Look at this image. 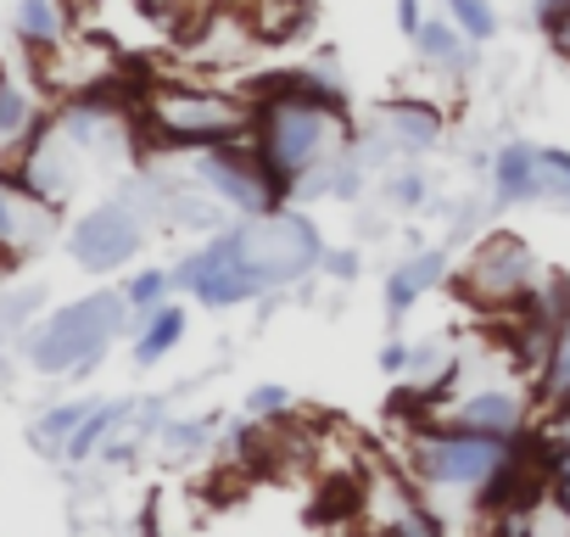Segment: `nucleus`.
Segmentation results:
<instances>
[{
	"label": "nucleus",
	"mask_w": 570,
	"mask_h": 537,
	"mask_svg": "<svg viewBox=\"0 0 570 537\" xmlns=\"http://www.w3.org/2000/svg\"><path fill=\"white\" fill-rule=\"evenodd\" d=\"M168 286H174V275H163V268H146V275H135L129 281V309H157L163 297H168Z\"/></svg>",
	"instance_id": "obj_25"
},
{
	"label": "nucleus",
	"mask_w": 570,
	"mask_h": 537,
	"mask_svg": "<svg viewBox=\"0 0 570 537\" xmlns=\"http://www.w3.org/2000/svg\"><path fill=\"white\" fill-rule=\"evenodd\" d=\"M40 124H46L40 101H35L23 85L0 79V174H12V168L23 163V152H29V140H35Z\"/></svg>",
	"instance_id": "obj_12"
},
{
	"label": "nucleus",
	"mask_w": 570,
	"mask_h": 537,
	"mask_svg": "<svg viewBox=\"0 0 570 537\" xmlns=\"http://www.w3.org/2000/svg\"><path fill=\"white\" fill-rule=\"evenodd\" d=\"M531 168H537V146L514 140L498 152V196L503 202H531Z\"/></svg>",
	"instance_id": "obj_17"
},
{
	"label": "nucleus",
	"mask_w": 570,
	"mask_h": 537,
	"mask_svg": "<svg viewBox=\"0 0 570 537\" xmlns=\"http://www.w3.org/2000/svg\"><path fill=\"white\" fill-rule=\"evenodd\" d=\"M257 46H292L314 23V0H235Z\"/></svg>",
	"instance_id": "obj_13"
},
{
	"label": "nucleus",
	"mask_w": 570,
	"mask_h": 537,
	"mask_svg": "<svg viewBox=\"0 0 570 537\" xmlns=\"http://www.w3.org/2000/svg\"><path fill=\"white\" fill-rule=\"evenodd\" d=\"M29 309H40V292H23V297H12V303H0V336H7V331H18Z\"/></svg>",
	"instance_id": "obj_28"
},
{
	"label": "nucleus",
	"mask_w": 570,
	"mask_h": 537,
	"mask_svg": "<svg viewBox=\"0 0 570 537\" xmlns=\"http://www.w3.org/2000/svg\"><path fill=\"white\" fill-rule=\"evenodd\" d=\"M18 35H23L29 46L62 40V12H57V0H23V7H18Z\"/></svg>",
	"instance_id": "obj_22"
},
{
	"label": "nucleus",
	"mask_w": 570,
	"mask_h": 537,
	"mask_svg": "<svg viewBox=\"0 0 570 537\" xmlns=\"http://www.w3.org/2000/svg\"><path fill=\"white\" fill-rule=\"evenodd\" d=\"M51 218H57V202L35 196L18 174H0V263L40 246L51 235Z\"/></svg>",
	"instance_id": "obj_10"
},
{
	"label": "nucleus",
	"mask_w": 570,
	"mask_h": 537,
	"mask_svg": "<svg viewBox=\"0 0 570 537\" xmlns=\"http://www.w3.org/2000/svg\"><path fill=\"white\" fill-rule=\"evenodd\" d=\"M118 420H124V403H96V409L79 420V431L68 437V459H90V453L101 448V437H107Z\"/></svg>",
	"instance_id": "obj_21"
},
{
	"label": "nucleus",
	"mask_w": 570,
	"mask_h": 537,
	"mask_svg": "<svg viewBox=\"0 0 570 537\" xmlns=\"http://www.w3.org/2000/svg\"><path fill=\"white\" fill-rule=\"evenodd\" d=\"M448 12H453V23H459L470 40H492V35H498V12L487 7V0H448Z\"/></svg>",
	"instance_id": "obj_23"
},
{
	"label": "nucleus",
	"mask_w": 570,
	"mask_h": 537,
	"mask_svg": "<svg viewBox=\"0 0 570 537\" xmlns=\"http://www.w3.org/2000/svg\"><path fill=\"white\" fill-rule=\"evenodd\" d=\"M537 286H542V268H537L531 246L520 235H509V230L487 235L470 252V263L459 268V297L475 303V309H487V314H503V309L525 303Z\"/></svg>",
	"instance_id": "obj_6"
},
{
	"label": "nucleus",
	"mask_w": 570,
	"mask_h": 537,
	"mask_svg": "<svg viewBox=\"0 0 570 537\" xmlns=\"http://www.w3.org/2000/svg\"><path fill=\"white\" fill-rule=\"evenodd\" d=\"M414 51H420V62H425V68H448V74L470 68L464 35H459L453 23H420V35H414Z\"/></svg>",
	"instance_id": "obj_16"
},
{
	"label": "nucleus",
	"mask_w": 570,
	"mask_h": 537,
	"mask_svg": "<svg viewBox=\"0 0 570 537\" xmlns=\"http://www.w3.org/2000/svg\"><path fill=\"white\" fill-rule=\"evenodd\" d=\"M514 437H492V431H470L453 420H420L403 442V459L414 470L420 487H464L475 492L503 459H509Z\"/></svg>",
	"instance_id": "obj_3"
},
{
	"label": "nucleus",
	"mask_w": 570,
	"mask_h": 537,
	"mask_svg": "<svg viewBox=\"0 0 570 537\" xmlns=\"http://www.w3.org/2000/svg\"><path fill=\"white\" fill-rule=\"evenodd\" d=\"M425 196V179H414V174H403V179H392V202H403V207H414Z\"/></svg>",
	"instance_id": "obj_30"
},
{
	"label": "nucleus",
	"mask_w": 570,
	"mask_h": 537,
	"mask_svg": "<svg viewBox=\"0 0 570 537\" xmlns=\"http://www.w3.org/2000/svg\"><path fill=\"white\" fill-rule=\"evenodd\" d=\"M442 275H448V257H442V252H420V257L397 263V275L386 281V309H392V314H409Z\"/></svg>",
	"instance_id": "obj_15"
},
{
	"label": "nucleus",
	"mask_w": 570,
	"mask_h": 537,
	"mask_svg": "<svg viewBox=\"0 0 570 537\" xmlns=\"http://www.w3.org/2000/svg\"><path fill=\"white\" fill-rule=\"evenodd\" d=\"M35 74H40V85L51 96L79 101V96H96V90L118 85V57L101 40H68V46L51 40V46H35Z\"/></svg>",
	"instance_id": "obj_8"
},
{
	"label": "nucleus",
	"mask_w": 570,
	"mask_h": 537,
	"mask_svg": "<svg viewBox=\"0 0 570 537\" xmlns=\"http://www.w3.org/2000/svg\"><path fill=\"white\" fill-rule=\"evenodd\" d=\"M252 140H257V157L268 163V174L285 185V196H292L308 168H320L342 152L347 113H342V101H325V96L268 90V96H257Z\"/></svg>",
	"instance_id": "obj_1"
},
{
	"label": "nucleus",
	"mask_w": 570,
	"mask_h": 537,
	"mask_svg": "<svg viewBox=\"0 0 570 537\" xmlns=\"http://www.w3.org/2000/svg\"><path fill=\"white\" fill-rule=\"evenodd\" d=\"M320 268H331L336 281H353V275H358V252H325Z\"/></svg>",
	"instance_id": "obj_29"
},
{
	"label": "nucleus",
	"mask_w": 570,
	"mask_h": 537,
	"mask_svg": "<svg viewBox=\"0 0 570 537\" xmlns=\"http://www.w3.org/2000/svg\"><path fill=\"white\" fill-rule=\"evenodd\" d=\"M409 359H414V348H403V342H392V348L381 353V364H386L392 375H403V370H409Z\"/></svg>",
	"instance_id": "obj_32"
},
{
	"label": "nucleus",
	"mask_w": 570,
	"mask_h": 537,
	"mask_svg": "<svg viewBox=\"0 0 570 537\" xmlns=\"http://www.w3.org/2000/svg\"><path fill=\"white\" fill-rule=\"evenodd\" d=\"M90 409H96V403H68V409H51V414L40 420V431H35V437H40V442H57V437H73V431H79V420H85Z\"/></svg>",
	"instance_id": "obj_26"
},
{
	"label": "nucleus",
	"mask_w": 570,
	"mask_h": 537,
	"mask_svg": "<svg viewBox=\"0 0 570 537\" xmlns=\"http://www.w3.org/2000/svg\"><path fill=\"white\" fill-rule=\"evenodd\" d=\"M285 403H292V392H285V387H257V392L246 398L252 420H279V414H285Z\"/></svg>",
	"instance_id": "obj_27"
},
{
	"label": "nucleus",
	"mask_w": 570,
	"mask_h": 537,
	"mask_svg": "<svg viewBox=\"0 0 570 537\" xmlns=\"http://www.w3.org/2000/svg\"><path fill=\"white\" fill-rule=\"evenodd\" d=\"M257 118L252 96L235 90H196V85H151L140 90L135 124L151 146H174V152H202L218 140H246Z\"/></svg>",
	"instance_id": "obj_2"
},
{
	"label": "nucleus",
	"mask_w": 570,
	"mask_h": 537,
	"mask_svg": "<svg viewBox=\"0 0 570 537\" xmlns=\"http://www.w3.org/2000/svg\"><path fill=\"white\" fill-rule=\"evenodd\" d=\"M397 23H403V35H409V40L420 35V23H425V18H420V0H397Z\"/></svg>",
	"instance_id": "obj_31"
},
{
	"label": "nucleus",
	"mask_w": 570,
	"mask_h": 537,
	"mask_svg": "<svg viewBox=\"0 0 570 537\" xmlns=\"http://www.w3.org/2000/svg\"><path fill=\"white\" fill-rule=\"evenodd\" d=\"M436 420H453V426H470V431H492V437H520L525 403L509 387H487V392H470V398L448 403V414H436Z\"/></svg>",
	"instance_id": "obj_11"
},
{
	"label": "nucleus",
	"mask_w": 570,
	"mask_h": 537,
	"mask_svg": "<svg viewBox=\"0 0 570 537\" xmlns=\"http://www.w3.org/2000/svg\"><path fill=\"white\" fill-rule=\"evenodd\" d=\"M235 252H240V263L252 268V275L263 281V292H274V286H292V281L314 275L320 257H325V241H320V230L303 213L268 207V213H252L235 230Z\"/></svg>",
	"instance_id": "obj_4"
},
{
	"label": "nucleus",
	"mask_w": 570,
	"mask_h": 537,
	"mask_svg": "<svg viewBox=\"0 0 570 537\" xmlns=\"http://www.w3.org/2000/svg\"><path fill=\"white\" fill-rule=\"evenodd\" d=\"M531 202H564L570 207V152H537L531 168Z\"/></svg>",
	"instance_id": "obj_19"
},
{
	"label": "nucleus",
	"mask_w": 570,
	"mask_h": 537,
	"mask_svg": "<svg viewBox=\"0 0 570 537\" xmlns=\"http://www.w3.org/2000/svg\"><path fill=\"white\" fill-rule=\"evenodd\" d=\"M537 23H542L548 46L570 62V0H537Z\"/></svg>",
	"instance_id": "obj_24"
},
{
	"label": "nucleus",
	"mask_w": 570,
	"mask_h": 537,
	"mask_svg": "<svg viewBox=\"0 0 570 537\" xmlns=\"http://www.w3.org/2000/svg\"><path fill=\"white\" fill-rule=\"evenodd\" d=\"M381 124H386V129L397 135V146H409V152H425V146L442 140V107L414 101V96L386 101V107H381Z\"/></svg>",
	"instance_id": "obj_14"
},
{
	"label": "nucleus",
	"mask_w": 570,
	"mask_h": 537,
	"mask_svg": "<svg viewBox=\"0 0 570 537\" xmlns=\"http://www.w3.org/2000/svg\"><path fill=\"white\" fill-rule=\"evenodd\" d=\"M174 286L196 292L207 309H235V303H246V297L263 292V281L252 275V268L240 263V252H235V230L213 235L196 257H185V263L174 268Z\"/></svg>",
	"instance_id": "obj_7"
},
{
	"label": "nucleus",
	"mask_w": 570,
	"mask_h": 537,
	"mask_svg": "<svg viewBox=\"0 0 570 537\" xmlns=\"http://www.w3.org/2000/svg\"><path fill=\"white\" fill-rule=\"evenodd\" d=\"M124 314H129V297L118 292H96L85 303H68L40 336H35V364L46 375H62V370H90L112 336L124 331Z\"/></svg>",
	"instance_id": "obj_5"
},
{
	"label": "nucleus",
	"mask_w": 570,
	"mask_h": 537,
	"mask_svg": "<svg viewBox=\"0 0 570 537\" xmlns=\"http://www.w3.org/2000/svg\"><path fill=\"white\" fill-rule=\"evenodd\" d=\"M73 257L85 263V268H96V275H107V268H118V263H129L135 252H140V218H135V207H124V202H101V207H90L85 218H79V230H73Z\"/></svg>",
	"instance_id": "obj_9"
},
{
	"label": "nucleus",
	"mask_w": 570,
	"mask_h": 537,
	"mask_svg": "<svg viewBox=\"0 0 570 537\" xmlns=\"http://www.w3.org/2000/svg\"><path fill=\"white\" fill-rule=\"evenodd\" d=\"M537 398L553 403V398H570V309L559 320V336H553V353H548V370L537 381Z\"/></svg>",
	"instance_id": "obj_20"
},
{
	"label": "nucleus",
	"mask_w": 570,
	"mask_h": 537,
	"mask_svg": "<svg viewBox=\"0 0 570 537\" xmlns=\"http://www.w3.org/2000/svg\"><path fill=\"white\" fill-rule=\"evenodd\" d=\"M179 336H185V314L157 303V309L146 314V331H140V342H135V359H140V364H157L163 353H174Z\"/></svg>",
	"instance_id": "obj_18"
}]
</instances>
